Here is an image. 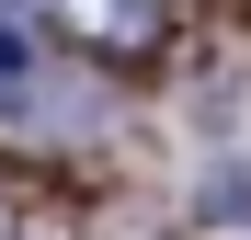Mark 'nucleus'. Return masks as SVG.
<instances>
[{
	"label": "nucleus",
	"instance_id": "1",
	"mask_svg": "<svg viewBox=\"0 0 251 240\" xmlns=\"http://www.w3.org/2000/svg\"><path fill=\"white\" fill-rule=\"evenodd\" d=\"M0 240H34V206H23V183L0 172Z\"/></svg>",
	"mask_w": 251,
	"mask_h": 240
}]
</instances>
